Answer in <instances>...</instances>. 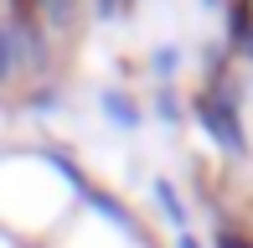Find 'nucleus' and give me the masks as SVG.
<instances>
[{
    "label": "nucleus",
    "instance_id": "1",
    "mask_svg": "<svg viewBox=\"0 0 253 248\" xmlns=\"http://www.w3.org/2000/svg\"><path fill=\"white\" fill-rule=\"evenodd\" d=\"M197 119L207 129V140L217 145L222 155H248V134H243V119H238V98H233V83H207L197 93Z\"/></svg>",
    "mask_w": 253,
    "mask_h": 248
},
{
    "label": "nucleus",
    "instance_id": "2",
    "mask_svg": "<svg viewBox=\"0 0 253 248\" xmlns=\"http://www.w3.org/2000/svg\"><path fill=\"white\" fill-rule=\"evenodd\" d=\"M98 109L114 119V129H140V104H134L124 88H103V93H98Z\"/></svg>",
    "mask_w": 253,
    "mask_h": 248
},
{
    "label": "nucleus",
    "instance_id": "3",
    "mask_svg": "<svg viewBox=\"0 0 253 248\" xmlns=\"http://www.w3.org/2000/svg\"><path fill=\"white\" fill-rule=\"evenodd\" d=\"M155 202H160V217H166V222H170L176 233H186V202H181V191L170 186L166 176L155 181Z\"/></svg>",
    "mask_w": 253,
    "mask_h": 248
},
{
    "label": "nucleus",
    "instance_id": "4",
    "mask_svg": "<svg viewBox=\"0 0 253 248\" xmlns=\"http://www.w3.org/2000/svg\"><path fill=\"white\" fill-rule=\"evenodd\" d=\"M21 67V57H16V41H10V26L0 21V88L10 83V73Z\"/></svg>",
    "mask_w": 253,
    "mask_h": 248
},
{
    "label": "nucleus",
    "instance_id": "5",
    "mask_svg": "<svg viewBox=\"0 0 253 248\" xmlns=\"http://www.w3.org/2000/svg\"><path fill=\"white\" fill-rule=\"evenodd\" d=\"M155 114L166 119V124H176V119H181V98L170 93V88H155Z\"/></svg>",
    "mask_w": 253,
    "mask_h": 248
},
{
    "label": "nucleus",
    "instance_id": "6",
    "mask_svg": "<svg viewBox=\"0 0 253 248\" xmlns=\"http://www.w3.org/2000/svg\"><path fill=\"white\" fill-rule=\"evenodd\" d=\"M176 67H181V52H176V47H160L155 57H150V73H155V78H170Z\"/></svg>",
    "mask_w": 253,
    "mask_h": 248
},
{
    "label": "nucleus",
    "instance_id": "7",
    "mask_svg": "<svg viewBox=\"0 0 253 248\" xmlns=\"http://www.w3.org/2000/svg\"><path fill=\"white\" fill-rule=\"evenodd\" d=\"M212 248H253V238H248L243 228H227V222H222V228H217V238H212Z\"/></svg>",
    "mask_w": 253,
    "mask_h": 248
},
{
    "label": "nucleus",
    "instance_id": "8",
    "mask_svg": "<svg viewBox=\"0 0 253 248\" xmlns=\"http://www.w3.org/2000/svg\"><path fill=\"white\" fill-rule=\"evenodd\" d=\"M26 109H37V114H52V109H62V93L42 83V93H31V98H26Z\"/></svg>",
    "mask_w": 253,
    "mask_h": 248
},
{
    "label": "nucleus",
    "instance_id": "9",
    "mask_svg": "<svg viewBox=\"0 0 253 248\" xmlns=\"http://www.w3.org/2000/svg\"><path fill=\"white\" fill-rule=\"evenodd\" d=\"M134 0H93V21H114V16H124Z\"/></svg>",
    "mask_w": 253,
    "mask_h": 248
},
{
    "label": "nucleus",
    "instance_id": "10",
    "mask_svg": "<svg viewBox=\"0 0 253 248\" xmlns=\"http://www.w3.org/2000/svg\"><path fill=\"white\" fill-rule=\"evenodd\" d=\"M176 248H207V243H202V238H197V233H191V228H186V233H176Z\"/></svg>",
    "mask_w": 253,
    "mask_h": 248
}]
</instances>
